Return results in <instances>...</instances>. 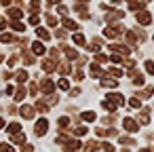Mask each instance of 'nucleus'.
Returning a JSON list of instances; mask_svg holds the SVG:
<instances>
[{"label":"nucleus","instance_id":"obj_1","mask_svg":"<svg viewBox=\"0 0 154 152\" xmlns=\"http://www.w3.org/2000/svg\"><path fill=\"white\" fill-rule=\"evenodd\" d=\"M47 129H49V123H47L45 118H40V120L36 123V135H38V137H42V135L47 133Z\"/></svg>","mask_w":154,"mask_h":152},{"label":"nucleus","instance_id":"obj_2","mask_svg":"<svg viewBox=\"0 0 154 152\" xmlns=\"http://www.w3.org/2000/svg\"><path fill=\"white\" fill-rule=\"evenodd\" d=\"M125 129H129V131H137V123H133V118H125Z\"/></svg>","mask_w":154,"mask_h":152},{"label":"nucleus","instance_id":"obj_3","mask_svg":"<svg viewBox=\"0 0 154 152\" xmlns=\"http://www.w3.org/2000/svg\"><path fill=\"white\" fill-rule=\"evenodd\" d=\"M11 141L21 146V144H26V135H21V133H19V135H13V137H11Z\"/></svg>","mask_w":154,"mask_h":152},{"label":"nucleus","instance_id":"obj_4","mask_svg":"<svg viewBox=\"0 0 154 152\" xmlns=\"http://www.w3.org/2000/svg\"><path fill=\"white\" fill-rule=\"evenodd\" d=\"M82 120H87V123L95 120V112H82Z\"/></svg>","mask_w":154,"mask_h":152},{"label":"nucleus","instance_id":"obj_5","mask_svg":"<svg viewBox=\"0 0 154 152\" xmlns=\"http://www.w3.org/2000/svg\"><path fill=\"white\" fill-rule=\"evenodd\" d=\"M19 129H21V125H19V123H13V125L9 127V131H11V133H15V131H19Z\"/></svg>","mask_w":154,"mask_h":152},{"label":"nucleus","instance_id":"obj_6","mask_svg":"<svg viewBox=\"0 0 154 152\" xmlns=\"http://www.w3.org/2000/svg\"><path fill=\"white\" fill-rule=\"evenodd\" d=\"M68 123H70V118H68V116H61V118H59V125H61V127H66Z\"/></svg>","mask_w":154,"mask_h":152},{"label":"nucleus","instance_id":"obj_7","mask_svg":"<svg viewBox=\"0 0 154 152\" xmlns=\"http://www.w3.org/2000/svg\"><path fill=\"white\" fill-rule=\"evenodd\" d=\"M101 148H103L106 152H114V146H110V144H101Z\"/></svg>","mask_w":154,"mask_h":152},{"label":"nucleus","instance_id":"obj_8","mask_svg":"<svg viewBox=\"0 0 154 152\" xmlns=\"http://www.w3.org/2000/svg\"><path fill=\"white\" fill-rule=\"evenodd\" d=\"M0 150H5V152H13V148H11L9 144H2V146H0Z\"/></svg>","mask_w":154,"mask_h":152},{"label":"nucleus","instance_id":"obj_9","mask_svg":"<svg viewBox=\"0 0 154 152\" xmlns=\"http://www.w3.org/2000/svg\"><path fill=\"white\" fill-rule=\"evenodd\" d=\"M59 87H61L63 91H68V87H70V82H68V80H61V82H59Z\"/></svg>","mask_w":154,"mask_h":152},{"label":"nucleus","instance_id":"obj_10","mask_svg":"<svg viewBox=\"0 0 154 152\" xmlns=\"http://www.w3.org/2000/svg\"><path fill=\"white\" fill-rule=\"evenodd\" d=\"M139 152H154V148H143V150H139Z\"/></svg>","mask_w":154,"mask_h":152},{"label":"nucleus","instance_id":"obj_11","mask_svg":"<svg viewBox=\"0 0 154 152\" xmlns=\"http://www.w3.org/2000/svg\"><path fill=\"white\" fill-rule=\"evenodd\" d=\"M5 127V118H0V129H2Z\"/></svg>","mask_w":154,"mask_h":152}]
</instances>
